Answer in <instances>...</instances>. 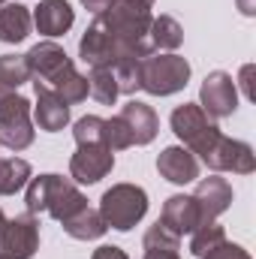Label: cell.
I'll list each match as a JSON object with an SVG mask.
<instances>
[{
  "instance_id": "1",
  "label": "cell",
  "mask_w": 256,
  "mask_h": 259,
  "mask_svg": "<svg viewBox=\"0 0 256 259\" xmlns=\"http://www.w3.org/2000/svg\"><path fill=\"white\" fill-rule=\"evenodd\" d=\"M27 66H30V78L52 88L66 106H75L81 100H88V75H81L72 58L64 52V46H58L55 39L36 42L27 55Z\"/></svg>"
},
{
  "instance_id": "2",
  "label": "cell",
  "mask_w": 256,
  "mask_h": 259,
  "mask_svg": "<svg viewBox=\"0 0 256 259\" xmlns=\"http://www.w3.org/2000/svg\"><path fill=\"white\" fill-rule=\"evenodd\" d=\"M24 205H27L30 214L46 211L49 217H55V220L64 223L66 217L78 214V211L88 205V199H84V193L75 187V181H69V178H64V175L49 172V175L30 178V184H27V196H24Z\"/></svg>"
},
{
  "instance_id": "3",
  "label": "cell",
  "mask_w": 256,
  "mask_h": 259,
  "mask_svg": "<svg viewBox=\"0 0 256 259\" xmlns=\"http://www.w3.org/2000/svg\"><path fill=\"white\" fill-rule=\"evenodd\" d=\"M187 81H190V64L175 52L148 55L139 61V91H148L151 97H172L184 91Z\"/></svg>"
},
{
  "instance_id": "4",
  "label": "cell",
  "mask_w": 256,
  "mask_h": 259,
  "mask_svg": "<svg viewBox=\"0 0 256 259\" xmlns=\"http://www.w3.org/2000/svg\"><path fill=\"white\" fill-rule=\"evenodd\" d=\"M148 214V193L139 184H112L100 199V217L106 226L130 232L142 217Z\"/></svg>"
},
{
  "instance_id": "5",
  "label": "cell",
  "mask_w": 256,
  "mask_h": 259,
  "mask_svg": "<svg viewBox=\"0 0 256 259\" xmlns=\"http://www.w3.org/2000/svg\"><path fill=\"white\" fill-rule=\"evenodd\" d=\"M169 124H172V133L184 142V148L193 151V154H199V157H205V154L214 148V142L223 136L220 127L214 124V118H208L199 103H184V106H178V109L172 112Z\"/></svg>"
},
{
  "instance_id": "6",
  "label": "cell",
  "mask_w": 256,
  "mask_h": 259,
  "mask_svg": "<svg viewBox=\"0 0 256 259\" xmlns=\"http://www.w3.org/2000/svg\"><path fill=\"white\" fill-rule=\"evenodd\" d=\"M0 145H6L9 151H24L33 145L30 103L15 91L0 103Z\"/></svg>"
},
{
  "instance_id": "7",
  "label": "cell",
  "mask_w": 256,
  "mask_h": 259,
  "mask_svg": "<svg viewBox=\"0 0 256 259\" xmlns=\"http://www.w3.org/2000/svg\"><path fill=\"white\" fill-rule=\"evenodd\" d=\"M39 250V220L24 211L0 226V259H33Z\"/></svg>"
},
{
  "instance_id": "8",
  "label": "cell",
  "mask_w": 256,
  "mask_h": 259,
  "mask_svg": "<svg viewBox=\"0 0 256 259\" xmlns=\"http://www.w3.org/2000/svg\"><path fill=\"white\" fill-rule=\"evenodd\" d=\"M199 106L208 118L220 121V118H229L235 109H238V88H235V78L223 69H214L205 75L202 88H199Z\"/></svg>"
},
{
  "instance_id": "9",
  "label": "cell",
  "mask_w": 256,
  "mask_h": 259,
  "mask_svg": "<svg viewBox=\"0 0 256 259\" xmlns=\"http://www.w3.org/2000/svg\"><path fill=\"white\" fill-rule=\"evenodd\" d=\"M202 163L211 172H232V175H250L256 169L253 148L247 142H238V139H229V136H220L214 142V148L202 157Z\"/></svg>"
},
{
  "instance_id": "10",
  "label": "cell",
  "mask_w": 256,
  "mask_h": 259,
  "mask_svg": "<svg viewBox=\"0 0 256 259\" xmlns=\"http://www.w3.org/2000/svg\"><path fill=\"white\" fill-rule=\"evenodd\" d=\"M115 169V151L106 145H78L69 160V175L75 184H97Z\"/></svg>"
},
{
  "instance_id": "11",
  "label": "cell",
  "mask_w": 256,
  "mask_h": 259,
  "mask_svg": "<svg viewBox=\"0 0 256 259\" xmlns=\"http://www.w3.org/2000/svg\"><path fill=\"white\" fill-rule=\"evenodd\" d=\"M196 205H199V214H202V226L205 223H214L229 205H232V184L226 181V178H217V175H211V178H202L199 181V187H196Z\"/></svg>"
},
{
  "instance_id": "12",
  "label": "cell",
  "mask_w": 256,
  "mask_h": 259,
  "mask_svg": "<svg viewBox=\"0 0 256 259\" xmlns=\"http://www.w3.org/2000/svg\"><path fill=\"white\" fill-rule=\"evenodd\" d=\"M160 223H163L169 232H175L178 238L190 235L193 229H199V226H202V214H199L196 199H193V196H187V193L169 196V199H166V205H163Z\"/></svg>"
},
{
  "instance_id": "13",
  "label": "cell",
  "mask_w": 256,
  "mask_h": 259,
  "mask_svg": "<svg viewBox=\"0 0 256 259\" xmlns=\"http://www.w3.org/2000/svg\"><path fill=\"white\" fill-rule=\"evenodd\" d=\"M157 172L169 184H190V181L199 178V160L184 145H169L157 157Z\"/></svg>"
},
{
  "instance_id": "14",
  "label": "cell",
  "mask_w": 256,
  "mask_h": 259,
  "mask_svg": "<svg viewBox=\"0 0 256 259\" xmlns=\"http://www.w3.org/2000/svg\"><path fill=\"white\" fill-rule=\"evenodd\" d=\"M118 118L127 124L130 136H133V145H151L157 139V133H160V118H157V112L148 103L130 100L127 106H121Z\"/></svg>"
},
{
  "instance_id": "15",
  "label": "cell",
  "mask_w": 256,
  "mask_h": 259,
  "mask_svg": "<svg viewBox=\"0 0 256 259\" xmlns=\"http://www.w3.org/2000/svg\"><path fill=\"white\" fill-rule=\"evenodd\" d=\"M33 91H36L33 115H36L39 130H46V133H58V130H64L66 124H69V106H66L52 88H46V84H39V81H33Z\"/></svg>"
},
{
  "instance_id": "16",
  "label": "cell",
  "mask_w": 256,
  "mask_h": 259,
  "mask_svg": "<svg viewBox=\"0 0 256 259\" xmlns=\"http://www.w3.org/2000/svg\"><path fill=\"white\" fill-rule=\"evenodd\" d=\"M72 21H75V12L66 0H39V6L33 9V24L49 39L64 36L72 27Z\"/></svg>"
},
{
  "instance_id": "17",
  "label": "cell",
  "mask_w": 256,
  "mask_h": 259,
  "mask_svg": "<svg viewBox=\"0 0 256 259\" xmlns=\"http://www.w3.org/2000/svg\"><path fill=\"white\" fill-rule=\"evenodd\" d=\"M30 27H33V15L24 3H3L0 6V42H9V46H18L30 36Z\"/></svg>"
},
{
  "instance_id": "18",
  "label": "cell",
  "mask_w": 256,
  "mask_h": 259,
  "mask_svg": "<svg viewBox=\"0 0 256 259\" xmlns=\"http://www.w3.org/2000/svg\"><path fill=\"white\" fill-rule=\"evenodd\" d=\"M106 220L100 217V211H94L91 205H84L78 214L66 217L64 220V232L75 241H94V238H103L106 235Z\"/></svg>"
},
{
  "instance_id": "19",
  "label": "cell",
  "mask_w": 256,
  "mask_h": 259,
  "mask_svg": "<svg viewBox=\"0 0 256 259\" xmlns=\"http://www.w3.org/2000/svg\"><path fill=\"white\" fill-rule=\"evenodd\" d=\"M142 247H145V259H181L178 256V250H181V238H178L175 232H169L160 220L145 232Z\"/></svg>"
},
{
  "instance_id": "20",
  "label": "cell",
  "mask_w": 256,
  "mask_h": 259,
  "mask_svg": "<svg viewBox=\"0 0 256 259\" xmlns=\"http://www.w3.org/2000/svg\"><path fill=\"white\" fill-rule=\"evenodd\" d=\"M148 42L154 52H175L184 42V27L172 15H157L148 30Z\"/></svg>"
},
{
  "instance_id": "21",
  "label": "cell",
  "mask_w": 256,
  "mask_h": 259,
  "mask_svg": "<svg viewBox=\"0 0 256 259\" xmlns=\"http://www.w3.org/2000/svg\"><path fill=\"white\" fill-rule=\"evenodd\" d=\"M30 181V163L21 157H0V196L18 193Z\"/></svg>"
},
{
  "instance_id": "22",
  "label": "cell",
  "mask_w": 256,
  "mask_h": 259,
  "mask_svg": "<svg viewBox=\"0 0 256 259\" xmlns=\"http://www.w3.org/2000/svg\"><path fill=\"white\" fill-rule=\"evenodd\" d=\"M88 91H91V97H94L97 103H103V106H115V100L121 97L112 69H91V75H88Z\"/></svg>"
},
{
  "instance_id": "23",
  "label": "cell",
  "mask_w": 256,
  "mask_h": 259,
  "mask_svg": "<svg viewBox=\"0 0 256 259\" xmlns=\"http://www.w3.org/2000/svg\"><path fill=\"white\" fill-rule=\"evenodd\" d=\"M24 81H30L27 58L24 55H0V84H6L9 91H15Z\"/></svg>"
},
{
  "instance_id": "24",
  "label": "cell",
  "mask_w": 256,
  "mask_h": 259,
  "mask_svg": "<svg viewBox=\"0 0 256 259\" xmlns=\"http://www.w3.org/2000/svg\"><path fill=\"white\" fill-rule=\"evenodd\" d=\"M190 253L193 256H205L208 250H214L220 241H226V229L223 226H217V223H205V226H199V229H193L190 232Z\"/></svg>"
},
{
  "instance_id": "25",
  "label": "cell",
  "mask_w": 256,
  "mask_h": 259,
  "mask_svg": "<svg viewBox=\"0 0 256 259\" xmlns=\"http://www.w3.org/2000/svg\"><path fill=\"white\" fill-rule=\"evenodd\" d=\"M103 145L109 151H127V148H133V136H130L127 124L118 115L109 118V121H103Z\"/></svg>"
},
{
  "instance_id": "26",
  "label": "cell",
  "mask_w": 256,
  "mask_h": 259,
  "mask_svg": "<svg viewBox=\"0 0 256 259\" xmlns=\"http://www.w3.org/2000/svg\"><path fill=\"white\" fill-rule=\"evenodd\" d=\"M103 121L106 118H97V115H84L72 124V136L78 145H103Z\"/></svg>"
},
{
  "instance_id": "27",
  "label": "cell",
  "mask_w": 256,
  "mask_h": 259,
  "mask_svg": "<svg viewBox=\"0 0 256 259\" xmlns=\"http://www.w3.org/2000/svg\"><path fill=\"white\" fill-rule=\"evenodd\" d=\"M202 259H250V253L241 247V244H232V241H220L214 250H208Z\"/></svg>"
},
{
  "instance_id": "28",
  "label": "cell",
  "mask_w": 256,
  "mask_h": 259,
  "mask_svg": "<svg viewBox=\"0 0 256 259\" xmlns=\"http://www.w3.org/2000/svg\"><path fill=\"white\" fill-rule=\"evenodd\" d=\"M91 259H130L121 247H115V244H103V247H97L94 250V256Z\"/></svg>"
},
{
  "instance_id": "29",
  "label": "cell",
  "mask_w": 256,
  "mask_h": 259,
  "mask_svg": "<svg viewBox=\"0 0 256 259\" xmlns=\"http://www.w3.org/2000/svg\"><path fill=\"white\" fill-rule=\"evenodd\" d=\"M112 3H115V0H81V6H84V9H91V12H97V15H100L103 9H109Z\"/></svg>"
},
{
  "instance_id": "30",
  "label": "cell",
  "mask_w": 256,
  "mask_h": 259,
  "mask_svg": "<svg viewBox=\"0 0 256 259\" xmlns=\"http://www.w3.org/2000/svg\"><path fill=\"white\" fill-rule=\"evenodd\" d=\"M250 75H253V66L247 64L244 69H241V84H244V97H247V100H253V88H250Z\"/></svg>"
},
{
  "instance_id": "31",
  "label": "cell",
  "mask_w": 256,
  "mask_h": 259,
  "mask_svg": "<svg viewBox=\"0 0 256 259\" xmlns=\"http://www.w3.org/2000/svg\"><path fill=\"white\" fill-rule=\"evenodd\" d=\"M238 9H241V15L253 18L256 15V0H238Z\"/></svg>"
},
{
  "instance_id": "32",
  "label": "cell",
  "mask_w": 256,
  "mask_h": 259,
  "mask_svg": "<svg viewBox=\"0 0 256 259\" xmlns=\"http://www.w3.org/2000/svg\"><path fill=\"white\" fill-rule=\"evenodd\" d=\"M118 3H127V6H139V9H151L154 0H118Z\"/></svg>"
},
{
  "instance_id": "33",
  "label": "cell",
  "mask_w": 256,
  "mask_h": 259,
  "mask_svg": "<svg viewBox=\"0 0 256 259\" xmlns=\"http://www.w3.org/2000/svg\"><path fill=\"white\" fill-rule=\"evenodd\" d=\"M3 223H6V214H3V208H0V226H3Z\"/></svg>"
},
{
  "instance_id": "34",
  "label": "cell",
  "mask_w": 256,
  "mask_h": 259,
  "mask_svg": "<svg viewBox=\"0 0 256 259\" xmlns=\"http://www.w3.org/2000/svg\"><path fill=\"white\" fill-rule=\"evenodd\" d=\"M3 3H6V0H0V6H3Z\"/></svg>"
}]
</instances>
